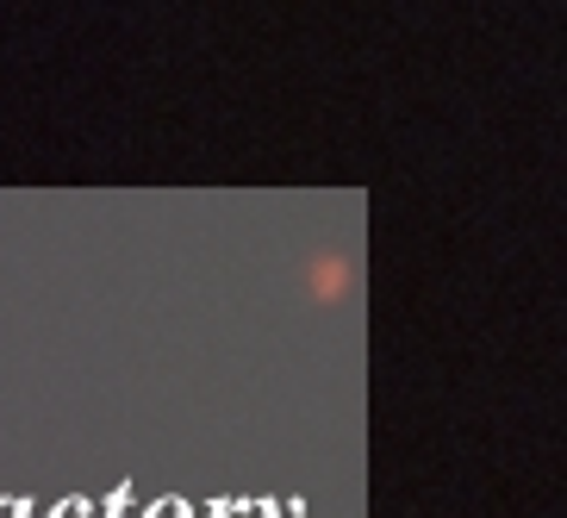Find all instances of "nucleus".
Listing matches in <instances>:
<instances>
[{"label":"nucleus","mask_w":567,"mask_h":518,"mask_svg":"<svg viewBox=\"0 0 567 518\" xmlns=\"http://www.w3.org/2000/svg\"><path fill=\"white\" fill-rule=\"evenodd\" d=\"M125 506H132V475H125V481H113V487H106V512H101V518H118V512H125Z\"/></svg>","instance_id":"obj_1"},{"label":"nucleus","mask_w":567,"mask_h":518,"mask_svg":"<svg viewBox=\"0 0 567 518\" xmlns=\"http://www.w3.org/2000/svg\"><path fill=\"white\" fill-rule=\"evenodd\" d=\"M87 512H94V500H87V494H69V500L51 506V518H87Z\"/></svg>","instance_id":"obj_2"},{"label":"nucleus","mask_w":567,"mask_h":518,"mask_svg":"<svg viewBox=\"0 0 567 518\" xmlns=\"http://www.w3.org/2000/svg\"><path fill=\"white\" fill-rule=\"evenodd\" d=\"M144 518H194V512H187V500H182V494H168V500H156Z\"/></svg>","instance_id":"obj_3"},{"label":"nucleus","mask_w":567,"mask_h":518,"mask_svg":"<svg viewBox=\"0 0 567 518\" xmlns=\"http://www.w3.org/2000/svg\"><path fill=\"white\" fill-rule=\"evenodd\" d=\"M237 506H250V500H213V506H206V518H231Z\"/></svg>","instance_id":"obj_4"}]
</instances>
